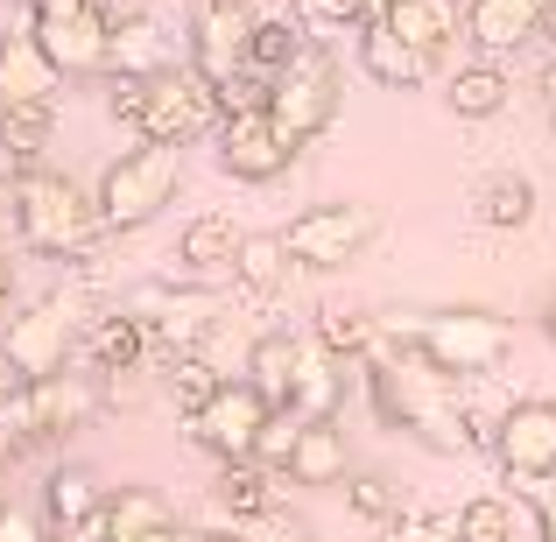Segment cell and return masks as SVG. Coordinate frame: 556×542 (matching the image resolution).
I'll use <instances>...</instances> for the list:
<instances>
[{
    "label": "cell",
    "mask_w": 556,
    "mask_h": 542,
    "mask_svg": "<svg viewBox=\"0 0 556 542\" xmlns=\"http://www.w3.org/2000/svg\"><path fill=\"white\" fill-rule=\"evenodd\" d=\"M465 388L472 380H451L444 366H430L408 339L380 345L367 360V394H374L380 423L416 437V444H430V451H444V458L472 451V402H465Z\"/></svg>",
    "instance_id": "obj_1"
},
{
    "label": "cell",
    "mask_w": 556,
    "mask_h": 542,
    "mask_svg": "<svg viewBox=\"0 0 556 542\" xmlns=\"http://www.w3.org/2000/svg\"><path fill=\"white\" fill-rule=\"evenodd\" d=\"M8 204H14V232H22V247L28 254H42V261H78V254H92V240H99V204L85 198L71 177H56V169H28V177H14L8 184Z\"/></svg>",
    "instance_id": "obj_2"
},
{
    "label": "cell",
    "mask_w": 556,
    "mask_h": 542,
    "mask_svg": "<svg viewBox=\"0 0 556 542\" xmlns=\"http://www.w3.org/2000/svg\"><path fill=\"white\" fill-rule=\"evenodd\" d=\"M177 184H184V149L177 141H141V149H127V155L106 163L92 204H99V218H106V232H135V226H149V218H163V204L177 198Z\"/></svg>",
    "instance_id": "obj_3"
},
{
    "label": "cell",
    "mask_w": 556,
    "mask_h": 542,
    "mask_svg": "<svg viewBox=\"0 0 556 542\" xmlns=\"http://www.w3.org/2000/svg\"><path fill=\"white\" fill-rule=\"evenodd\" d=\"M402 339L430 366H444L451 380H486L515 360V331L493 311H430V317H416Z\"/></svg>",
    "instance_id": "obj_4"
},
{
    "label": "cell",
    "mask_w": 556,
    "mask_h": 542,
    "mask_svg": "<svg viewBox=\"0 0 556 542\" xmlns=\"http://www.w3.org/2000/svg\"><path fill=\"white\" fill-rule=\"evenodd\" d=\"M99 402H106V380L99 374H50L36 380V388H14L8 394V416H0V430H8L14 451H36V444H56V437L85 430V423L99 416Z\"/></svg>",
    "instance_id": "obj_5"
},
{
    "label": "cell",
    "mask_w": 556,
    "mask_h": 542,
    "mask_svg": "<svg viewBox=\"0 0 556 542\" xmlns=\"http://www.w3.org/2000/svg\"><path fill=\"white\" fill-rule=\"evenodd\" d=\"M78 353V303L64 297H36L22 317H8V339H0V374L14 388H36L50 374H71Z\"/></svg>",
    "instance_id": "obj_6"
},
{
    "label": "cell",
    "mask_w": 556,
    "mask_h": 542,
    "mask_svg": "<svg viewBox=\"0 0 556 542\" xmlns=\"http://www.w3.org/2000/svg\"><path fill=\"white\" fill-rule=\"evenodd\" d=\"M339 92H345V78H339V56H331V42H311V50H303L296 64H289L282 78L268 85V121L282 127L296 149H311V141L325 135L331 121H339Z\"/></svg>",
    "instance_id": "obj_7"
},
{
    "label": "cell",
    "mask_w": 556,
    "mask_h": 542,
    "mask_svg": "<svg viewBox=\"0 0 556 542\" xmlns=\"http://www.w3.org/2000/svg\"><path fill=\"white\" fill-rule=\"evenodd\" d=\"M218 127H226V99H218L190 64L184 71L169 64L163 78H141V113H135L141 141H177V149H190V141L218 135Z\"/></svg>",
    "instance_id": "obj_8"
},
{
    "label": "cell",
    "mask_w": 556,
    "mask_h": 542,
    "mask_svg": "<svg viewBox=\"0 0 556 542\" xmlns=\"http://www.w3.org/2000/svg\"><path fill=\"white\" fill-rule=\"evenodd\" d=\"M374 240H380V204H359V198L311 204V212H296V218H289V232H282L289 261H296V268H317V275L359 261Z\"/></svg>",
    "instance_id": "obj_9"
},
{
    "label": "cell",
    "mask_w": 556,
    "mask_h": 542,
    "mask_svg": "<svg viewBox=\"0 0 556 542\" xmlns=\"http://www.w3.org/2000/svg\"><path fill=\"white\" fill-rule=\"evenodd\" d=\"M28 36L42 42L64 78H99L113 64V8L106 0H50L28 14Z\"/></svg>",
    "instance_id": "obj_10"
},
{
    "label": "cell",
    "mask_w": 556,
    "mask_h": 542,
    "mask_svg": "<svg viewBox=\"0 0 556 542\" xmlns=\"http://www.w3.org/2000/svg\"><path fill=\"white\" fill-rule=\"evenodd\" d=\"M275 423V402L254 388V380H226V388L212 394V402L190 416V444L212 451L218 465H240V458H261V437H268Z\"/></svg>",
    "instance_id": "obj_11"
},
{
    "label": "cell",
    "mask_w": 556,
    "mask_h": 542,
    "mask_svg": "<svg viewBox=\"0 0 556 542\" xmlns=\"http://www.w3.org/2000/svg\"><path fill=\"white\" fill-rule=\"evenodd\" d=\"M254 28L261 14L247 0H198V14H190V71L212 92H226L232 78L254 71Z\"/></svg>",
    "instance_id": "obj_12"
},
{
    "label": "cell",
    "mask_w": 556,
    "mask_h": 542,
    "mask_svg": "<svg viewBox=\"0 0 556 542\" xmlns=\"http://www.w3.org/2000/svg\"><path fill=\"white\" fill-rule=\"evenodd\" d=\"M127 311L149 325V345H155V360H177V353H198L204 345V331H212V317H218V297L212 289H198V282H149Z\"/></svg>",
    "instance_id": "obj_13"
},
{
    "label": "cell",
    "mask_w": 556,
    "mask_h": 542,
    "mask_svg": "<svg viewBox=\"0 0 556 542\" xmlns=\"http://www.w3.org/2000/svg\"><path fill=\"white\" fill-rule=\"evenodd\" d=\"M493 458H501V472L515 479V487H535V493L549 487V479H556V402H549V394L507 402Z\"/></svg>",
    "instance_id": "obj_14"
},
{
    "label": "cell",
    "mask_w": 556,
    "mask_h": 542,
    "mask_svg": "<svg viewBox=\"0 0 556 542\" xmlns=\"http://www.w3.org/2000/svg\"><path fill=\"white\" fill-rule=\"evenodd\" d=\"M218 169H226L232 184H275L289 163H296V141L282 135V127L268 121V106H254V113H226V127H218Z\"/></svg>",
    "instance_id": "obj_15"
},
{
    "label": "cell",
    "mask_w": 556,
    "mask_h": 542,
    "mask_svg": "<svg viewBox=\"0 0 556 542\" xmlns=\"http://www.w3.org/2000/svg\"><path fill=\"white\" fill-rule=\"evenodd\" d=\"M141 360H155V345H149V325H141L135 311H106V317L85 325V339H78V366H85V374L121 380V374H141Z\"/></svg>",
    "instance_id": "obj_16"
},
{
    "label": "cell",
    "mask_w": 556,
    "mask_h": 542,
    "mask_svg": "<svg viewBox=\"0 0 556 542\" xmlns=\"http://www.w3.org/2000/svg\"><path fill=\"white\" fill-rule=\"evenodd\" d=\"M56 92H64V71L42 56V42L28 36V28L0 42V113H14V106H56Z\"/></svg>",
    "instance_id": "obj_17"
},
{
    "label": "cell",
    "mask_w": 556,
    "mask_h": 542,
    "mask_svg": "<svg viewBox=\"0 0 556 542\" xmlns=\"http://www.w3.org/2000/svg\"><path fill=\"white\" fill-rule=\"evenodd\" d=\"M543 8L549 0H465V36H472L486 56L521 50V42L543 36Z\"/></svg>",
    "instance_id": "obj_18"
},
{
    "label": "cell",
    "mask_w": 556,
    "mask_h": 542,
    "mask_svg": "<svg viewBox=\"0 0 556 542\" xmlns=\"http://www.w3.org/2000/svg\"><path fill=\"white\" fill-rule=\"evenodd\" d=\"M212 501L226 507L232 521H247V529H261V521L282 515V487H275V472L261 458H240V465H218V487Z\"/></svg>",
    "instance_id": "obj_19"
},
{
    "label": "cell",
    "mask_w": 556,
    "mask_h": 542,
    "mask_svg": "<svg viewBox=\"0 0 556 542\" xmlns=\"http://www.w3.org/2000/svg\"><path fill=\"white\" fill-rule=\"evenodd\" d=\"M359 71H367L374 85H388V92H416L437 64L422 50H408L388 22H367V28H359Z\"/></svg>",
    "instance_id": "obj_20"
},
{
    "label": "cell",
    "mask_w": 556,
    "mask_h": 542,
    "mask_svg": "<svg viewBox=\"0 0 556 542\" xmlns=\"http://www.w3.org/2000/svg\"><path fill=\"white\" fill-rule=\"evenodd\" d=\"M380 22H388L394 36L408 42V50H422V56L437 64V56L458 42V0H394Z\"/></svg>",
    "instance_id": "obj_21"
},
{
    "label": "cell",
    "mask_w": 556,
    "mask_h": 542,
    "mask_svg": "<svg viewBox=\"0 0 556 542\" xmlns=\"http://www.w3.org/2000/svg\"><path fill=\"white\" fill-rule=\"evenodd\" d=\"M169 71V42L149 14H113V64L106 78H163Z\"/></svg>",
    "instance_id": "obj_22"
},
{
    "label": "cell",
    "mask_w": 556,
    "mask_h": 542,
    "mask_svg": "<svg viewBox=\"0 0 556 542\" xmlns=\"http://www.w3.org/2000/svg\"><path fill=\"white\" fill-rule=\"evenodd\" d=\"M303 353H311V339H296V331H261L254 353H247V380H254L275 408H289V388H296Z\"/></svg>",
    "instance_id": "obj_23"
},
{
    "label": "cell",
    "mask_w": 556,
    "mask_h": 542,
    "mask_svg": "<svg viewBox=\"0 0 556 542\" xmlns=\"http://www.w3.org/2000/svg\"><path fill=\"white\" fill-rule=\"evenodd\" d=\"M317 345H325L331 360H353V366H367L380 345H388V331H380V317H367V311H345V303H325L317 311V331H311Z\"/></svg>",
    "instance_id": "obj_24"
},
{
    "label": "cell",
    "mask_w": 556,
    "mask_h": 542,
    "mask_svg": "<svg viewBox=\"0 0 556 542\" xmlns=\"http://www.w3.org/2000/svg\"><path fill=\"white\" fill-rule=\"evenodd\" d=\"M289 487H345V430L339 423H303L296 458H289Z\"/></svg>",
    "instance_id": "obj_25"
},
{
    "label": "cell",
    "mask_w": 556,
    "mask_h": 542,
    "mask_svg": "<svg viewBox=\"0 0 556 542\" xmlns=\"http://www.w3.org/2000/svg\"><path fill=\"white\" fill-rule=\"evenodd\" d=\"M50 135H56V106H14V113H0V163H14V177L42 169Z\"/></svg>",
    "instance_id": "obj_26"
},
{
    "label": "cell",
    "mask_w": 556,
    "mask_h": 542,
    "mask_svg": "<svg viewBox=\"0 0 556 542\" xmlns=\"http://www.w3.org/2000/svg\"><path fill=\"white\" fill-rule=\"evenodd\" d=\"M106 529L121 542H149V535L177 529V507H169L155 487H121V493H106Z\"/></svg>",
    "instance_id": "obj_27"
},
{
    "label": "cell",
    "mask_w": 556,
    "mask_h": 542,
    "mask_svg": "<svg viewBox=\"0 0 556 542\" xmlns=\"http://www.w3.org/2000/svg\"><path fill=\"white\" fill-rule=\"evenodd\" d=\"M507 71L501 64H458L451 71V85H444V106L458 113V121H493V113L507 106Z\"/></svg>",
    "instance_id": "obj_28"
},
{
    "label": "cell",
    "mask_w": 556,
    "mask_h": 542,
    "mask_svg": "<svg viewBox=\"0 0 556 542\" xmlns=\"http://www.w3.org/2000/svg\"><path fill=\"white\" fill-rule=\"evenodd\" d=\"M240 240H247V232H232V218L204 212V218H190V226H184V247H177V254H184L190 275H232Z\"/></svg>",
    "instance_id": "obj_29"
},
{
    "label": "cell",
    "mask_w": 556,
    "mask_h": 542,
    "mask_svg": "<svg viewBox=\"0 0 556 542\" xmlns=\"http://www.w3.org/2000/svg\"><path fill=\"white\" fill-rule=\"evenodd\" d=\"M289 268H296V261H289L282 232H247V240H240V261H232V289H247V297L268 303L275 289H282Z\"/></svg>",
    "instance_id": "obj_30"
},
{
    "label": "cell",
    "mask_w": 556,
    "mask_h": 542,
    "mask_svg": "<svg viewBox=\"0 0 556 542\" xmlns=\"http://www.w3.org/2000/svg\"><path fill=\"white\" fill-rule=\"evenodd\" d=\"M303 50H311V28L296 22V8H289V14H261V28H254V71H261L268 85L282 78V71L296 64Z\"/></svg>",
    "instance_id": "obj_31"
},
{
    "label": "cell",
    "mask_w": 556,
    "mask_h": 542,
    "mask_svg": "<svg viewBox=\"0 0 556 542\" xmlns=\"http://www.w3.org/2000/svg\"><path fill=\"white\" fill-rule=\"evenodd\" d=\"M479 218H486L493 232H521L535 218V184L515 177V169H501V177L479 190Z\"/></svg>",
    "instance_id": "obj_32"
},
{
    "label": "cell",
    "mask_w": 556,
    "mask_h": 542,
    "mask_svg": "<svg viewBox=\"0 0 556 542\" xmlns=\"http://www.w3.org/2000/svg\"><path fill=\"white\" fill-rule=\"evenodd\" d=\"M451 521H458V542H515V501L501 493H472Z\"/></svg>",
    "instance_id": "obj_33"
},
{
    "label": "cell",
    "mask_w": 556,
    "mask_h": 542,
    "mask_svg": "<svg viewBox=\"0 0 556 542\" xmlns=\"http://www.w3.org/2000/svg\"><path fill=\"white\" fill-rule=\"evenodd\" d=\"M218 388H226V374H212V360H198V353H177V360H169V402L184 408V423L198 416Z\"/></svg>",
    "instance_id": "obj_34"
},
{
    "label": "cell",
    "mask_w": 556,
    "mask_h": 542,
    "mask_svg": "<svg viewBox=\"0 0 556 542\" xmlns=\"http://www.w3.org/2000/svg\"><path fill=\"white\" fill-rule=\"evenodd\" d=\"M296 22L311 28V42H331V36H345V28H367L374 14H367V0H296Z\"/></svg>",
    "instance_id": "obj_35"
},
{
    "label": "cell",
    "mask_w": 556,
    "mask_h": 542,
    "mask_svg": "<svg viewBox=\"0 0 556 542\" xmlns=\"http://www.w3.org/2000/svg\"><path fill=\"white\" fill-rule=\"evenodd\" d=\"M345 507H353L359 521H380V529H388V521L402 515V501H394V487H388V479H374V472L345 479Z\"/></svg>",
    "instance_id": "obj_36"
},
{
    "label": "cell",
    "mask_w": 556,
    "mask_h": 542,
    "mask_svg": "<svg viewBox=\"0 0 556 542\" xmlns=\"http://www.w3.org/2000/svg\"><path fill=\"white\" fill-rule=\"evenodd\" d=\"M380 542H458V521H444V515H422V507H408V515H394L388 529H380Z\"/></svg>",
    "instance_id": "obj_37"
},
{
    "label": "cell",
    "mask_w": 556,
    "mask_h": 542,
    "mask_svg": "<svg viewBox=\"0 0 556 542\" xmlns=\"http://www.w3.org/2000/svg\"><path fill=\"white\" fill-rule=\"evenodd\" d=\"M0 542H50L42 515H22V507H0Z\"/></svg>",
    "instance_id": "obj_38"
},
{
    "label": "cell",
    "mask_w": 556,
    "mask_h": 542,
    "mask_svg": "<svg viewBox=\"0 0 556 542\" xmlns=\"http://www.w3.org/2000/svg\"><path fill=\"white\" fill-rule=\"evenodd\" d=\"M247 542H325V535L303 529V521H282V515H275V521H261V529H247Z\"/></svg>",
    "instance_id": "obj_39"
},
{
    "label": "cell",
    "mask_w": 556,
    "mask_h": 542,
    "mask_svg": "<svg viewBox=\"0 0 556 542\" xmlns=\"http://www.w3.org/2000/svg\"><path fill=\"white\" fill-rule=\"evenodd\" d=\"M535 535H543V542H556V479H549L543 493H535Z\"/></svg>",
    "instance_id": "obj_40"
},
{
    "label": "cell",
    "mask_w": 556,
    "mask_h": 542,
    "mask_svg": "<svg viewBox=\"0 0 556 542\" xmlns=\"http://www.w3.org/2000/svg\"><path fill=\"white\" fill-rule=\"evenodd\" d=\"M14 282H22V275H14V261H8V247H0V303L14 297Z\"/></svg>",
    "instance_id": "obj_41"
},
{
    "label": "cell",
    "mask_w": 556,
    "mask_h": 542,
    "mask_svg": "<svg viewBox=\"0 0 556 542\" xmlns=\"http://www.w3.org/2000/svg\"><path fill=\"white\" fill-rule=\"evenodd\" d=\"M543 42H549V50H556V0H549V8H543Z\"/></svg>",
    "instance_id": "obj_42"
},
{
    "label": "cell",
    "mask_w": 556,
    "mask_h": 542,
    "mask_svg": "<svg viewBox=\"0 0 556 542\" xmlns=\"http://www.w3.org/2000/svg\"><path fill=\"white\" fill-rule=\"evenodd\" d=\"M149 542H198V529H163V535H149Z\"/></svg>",
    "instance_id": "obj_43"
},
{
    "label": "cell",
    "mask_w": 556,
    "mask_h": 542,
    "mask_svg": "<svg viewBox=\"0 0 556 542\" xmlns=\"http://www.w3.org/2000/svg\"><path fill=\"white\" fill-rule=\"evenodd\" d=\"M543 331L556 339V289H549V303H543Z\"/></svg>",
    "instance_id": "obj_44"
},
{
    "label": "cell",
    "mask_w": 556,
    "mask_h": 542,
    "mask_svg": "<svg viewBox=\"0 0 556 542\" xmlns=\"http://www.w3.org/2000/svg\"><path fill=\"white\" fill-rule=\"evenodd\" d=\"M394 8V0H367V14H374V22H380V14H388Z\"/></svg>",
    "instance_id": "obj_45"
},
{
    "label": "cell",
    "mask_w": 556,
    "mask_h": 542,
    "mask_svg": "<svg viewBox=\"0 0 556 542\" xmlns=\"http://www.w3.org/2000/svg\"><path fill=\"white\" fill-rule=\"evenodd\" d=\"M0 416H8V374H0Z\"/></svg>",
    "instance_id": "obj_46"
},
{
    "label": "cell",
    "mask_w": 556,
    "mask_h": 542,
    "mask_svg": "<svg viewBox=\"0 0 556 542\" xmlns=\"http://www.w3.org/2000/svg\"><path fill=\"white\" fill-rule=\"evenodd\" d=\"M198 542H247V535H198Z\"/></svg>",
    "instance_id": "obj_47"
},
{
    "label": "cell",
    "mask_w": 556,
    "mask_h": 542,
    "mask_svg": "<svg viewBox=\"0 0 556 542\" xmlns=\"http://www.w3.org/2000/svg\"><path fill=\"white\" fill-rule=\"evenodd\" d=\"M22 8H28V14H36V8H50V0H22Z\"/></svg>",
    "instance_id": "obj_48"
},
{
    "label": "cell",
    "mask_w": 556,
    "mask_h": 542,
    "mask_svg": "<svg viewBox=\"0 0 556 542\" xmlns=\"http://www.w3.org/2000/svg\"><path fill=\"white\" fill-rule=\"evenodd\" d=\"M113 542H121V535H113Z\"/></svg>",
    "instance_id": "obj_49"
}]
</instances>
